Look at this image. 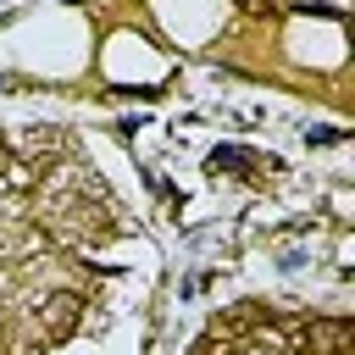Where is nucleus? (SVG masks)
I'll list each match as a JSON object with an SVG mask.
<instances>
[]
</instances>
